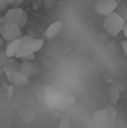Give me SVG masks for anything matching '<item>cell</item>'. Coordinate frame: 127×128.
<instances>
[{
  "label": "cell",
  "instance_id": "4fadbf2b",
  "mask_svg": "<svg viewBox=\"0 0 127 128\" xmlns=\"http://www.w3.org/2000/svg\"><path fill=\"white\" fill-rule=\"evenodd\" d=\"M7 10H8V3L3 2V0H0V13H5Z\"/></svg>",
  "mask_w": 127,
  "mask_h": 128
},
{
  "label": "cell",
  "instance_id": "ba28073f",
  "mask_svg": "<svg viewBox=\"0 0 127 128\" xmlns=\"http://www.w3.org/2000/svg\"><path fill=\"white\" fill-rule=\"evenodd\" d=\"M8 81L12 83V86H15V88H23V86H26L29 83V78L25 76L23 73L16 72V73H13V75L8 78Z\"/></svg>",
  "mask_w": 127,
  "mask_h": 128
},
{
  "label": "cell",
  "instance_id": "277c9868",
  "mask_svg": "<svg viewBox=\"0 0 127 128\" xmlns=\"http://www.w3.org/2000/svg\"><path fill=\"white\" fill-rule=\"evenodd\" d=\"M0 38L2 41H15V39L21 38V28H18L13 23H2L0 24Z\"/></svg>",
  "mask_w": 127,
  "mask_h": 128
},
{
  "label": "cell",
  "instance_id": "44dd1931",
  "mask_svg": "<svg viewBox=\"0 0 127 128\" xmlns=\"http://www.w3.org/2000/svg\"><path fill=\"white\" fill-rule=\"evenodd\" d=\"M0 49H2V46H0Z\"/></svg>",
  "mask_w": 127,
  "mask_h": 128
},
{
  "label": "cell",
  "instance_id": "ffe728a7",
  "mask_svg": "<svg viewBox=\"0 0 127 128\" xmlns=\"http://www.w3.org/2000/svg\"><path fill=\"white\" fill-rule=\"evenodd\" d=\"M2 44H3V41H2V38H0V46H2Z\"/></svg>",
  "mask_w": 127,
  "mask_h": 128
},
{
  "label": "cell",
  "instance_id": "52a82bcc",
  "mask_svg": "<svg viewBox=\"0 0 127 128\" xmlns=\"http://www.w3.org/2000/svg\"><path fill=\"white\" fill-rule=\"evenodd\" d=\"M62 29H64V23L60 21V20H59V21L51 23V24L47 26V29H46V32H44L46 39H54V38H57V36L60 34Z\"/></svg>",
  "mask_w": 127,
  "mask_h": 128
},
{
  "label": "cell",
  "instance_id": "9a60e30c",
  "mask_svg": "<svg viewBox=\"0 0 127 128\" xmlns=\"http://www.w3.org/2000/svg\"><path fill=\"white\" fill-rule=\"evenodd\" d=\"M121 47H122V50H124V54L127 55V39H124L122 41V44H121Z\"/></svg>",
  "mask_w": 127,
  "mask_h": 128
},
{
  "label": "cell",
  "instance_id": "7a4b0ae2",
  "mask_svg": "<svg viewBox=\"0 0 127 128\" xmlns=\"http://www.w3.org/2000/svg\"><path fill=\"white\" fill-rule=\"evenodd\" d=\"M124 16L119 15V13H111V15L104 16V21H103V28H104V31L108 32L109 36H112V38H116V36H119L122 32V28H124Z\"/></svg>",
  "mask_w": 127,
  "mask_h": 128
},
{
  "label": "cell",
  "instance_id": "d6986e66",
  "mask_svg": "<svg viewBox=\"0 0 127 128\" xmlns=\"http://www.w3.org/2000/svg\"><path fill=\"white\" fill-rule=\"evenodd\" d=\"M3 2H7L8 5H13V0H3Z\"/></svg>",
  "mask_w": 127,
  "mask_h": 128
},
{
  "label": "cell",
  "instance_id": "e0dca14e",
  "mask_svg": "<svg viewBox=\"0 0 127 128\" xmlns=\"http://www.w3.org/2000/svg\"><path fill=\"white\" fill-rule=\"evenodd\" d=\"M122 32H124V36H125V39H127V21L124 23V28H122Z\"/></svg>",
  "mask_w": 127,
  "mask_h": 128
},
{
  "label": "cell",
  "instance_id": "5bb4252c",
  "mask_svg": "<svg viewBox=\"0 0 127 128\" xmlns=\"http://www.w3.org/2000/svg\"><path fill=\"white\" fill-rule=\"evenodd\" d=\"M59 128H70V122H69V120H62Z\"/></svg>",
  "mask_w": 127,
  "mask_h": 128
},
{
  "label": "cell",
  "instance_id": "3957f363",
  "mask_svg": "<svg viewBox=\"0 0 127 128\" xmlns=\"http://www.w3.org/2000/svg\"><path fill=\"white\" fill-rule=\"evenodd\" d=\"M2 23H13L23 29L28 23V15L21 6H13V8H8L5 12V15L2 16Z\"/></svg>",
  "mask_w": 127,
  "mask_h": 128
},
{
  "label": "cell",
  "instance_id": "5b68a950",
  "mask_svg": "<svg viewBox=\"0 0 127 128\" xmlns=\"http://www.w3.org/2000/svg\"><path fill=\"white\" fill-rule=\"evenodd\" d=\"M119 3L117 0H98L95 5V12L98 15H103V16H108L111 13H114L117 10Z\"/></svg>",
  "mask_w": 127,
  "mask_h": 128
},
{
  "label": "cell",
  "instance_id": "8992f818",
  "mask_svg": "<svg viewBox=\"0 0 127 128\" xmlns=\"http://www.w3.org/2000/svg\"><path fill=\"white\" fill-rule=\"evenodd\" d=\"M18 72L23 73L25 76H28V78H31V76H34V75L39 73V68L33 60H25V62H21L18 65Z\"/></svg>",
  "mask_w": 127,
  "mask_h": 128
},
{
  "label": "cell",
  "instance_id": "ac0fdd59",
  "mask_svg": "<svg viewBox=\"0 0 127 128\" xmlns=\"http://www.w3.org/2000/svg\"><path fill=\"white\" fill-rule=\"evenodd\" d=\"M46 3H47L49 8H51V6H54V0H46Z\"/></svg>",
  "mask_w": 127,
  "mask_h": 128
},
{
  "label": "cell",
  "instance_id": "30bf717a",
  "mask_svg": "<svg viewBox=\"0 0 127 128\" xmlns=\"http://www.w3.org/2000/svg\"><path fill=\"white\" fill-rule=\"evenodd\" d=\"M18 65H20V63H16L15 60L8 58V62H7V63H5V66H3V73L7 75V80H8L10 76L13 75V73L18 72Z\"/></svg>",
  "mask_w": 127,
  "mask_h": 128
},
{
  "label": "cell",
  "instance_id": "9c48e42d",
  "mask_svg": "<svg viewBox=\"0 0 127 128\" xmlns=\"http://www.w3.org/2000/svg\"><path fill=\"white\" fill-rule=\"evenodd\" d=\"M18 47H20V39H15V41H10L7 44L3 52H5V55L8 57V58H15V54H16V50H18Z\"/></svg>",
  "mask_w": 127,
  "mask_h": 128
},
{
  "label": "cell",
  "instance_id": "7c38bea8",
  "mask_svg": "<svg viewBox=\"0 0 127 128\" xmlns=\"http://www.w3.org/2000/svg\"><path fill=\"white\" fill-rule=\"evenodd\" d=\"M109 99H112V102H116V99H117V91H116V88H111V91H109Z\"/></svg>",
  "mask_w": 127,
  "mask_h": 128
},
{
  "label": "cell",
  "instance_id": "2e32d148",
  "mask_svg": "<svg viewBox=\"0 0 127 128\" xmlns=\"http://www.w3.org/2000/svg\"><path fill=\"white\" fill-rule=\"evenodd\" d=\"M23 2H25V0H13V5H15V6H20Z\"/></svg>",
  "mask_w": 127,
  "mask_h": 128
},
{
  "label": "cell",
  "instance_id": "8fae6325",
  "mask_svg": "<svg viewBox=\"0 0 127 128\" xmlns=\"http://www.w3.org/2000/svg\"><path fill=\"white\" fill-rule=\"evenodd\" d=\"M7 62H8V57H7V55H5V52L0 49V68H3Z\"/></svg>",
  "mask_w": 127,
  "mask_h": 128
},
{
  "label": "cell",
  "instance_id": "6da1fadb",
  "mask_svg": "<svg viewBox=\"0 0 127 128\" xmlns=\"http://www.w3.org/2000/svg\"><path fill=\"white\" fill-rule=\"evenodd\" d=\"M42 39H36L31 36H21L20 38V47L15 54V58H21V60H33L34 54L38 50L42 49Z\"/></svg>",
  "mask_w": 127,
  "mask_h": 128
}]
</instances>
